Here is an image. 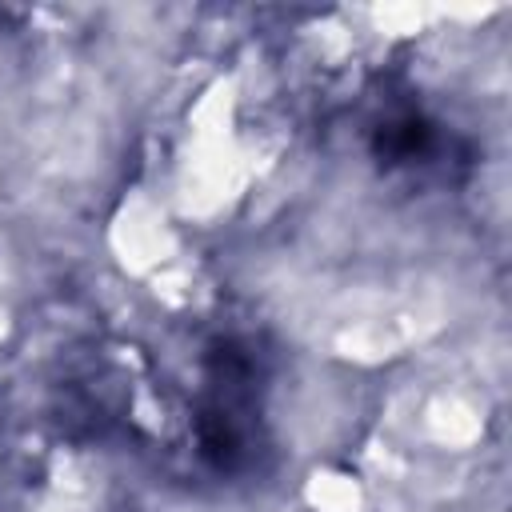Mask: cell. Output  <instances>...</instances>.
<instances>
[{
  "mask_svg": "<svg viewBox=\"0 0 512 512\" xmlns=\"http://www.w3.org/2000/svg\"><path fill=\"white\" fill-rule=\"evenodd\" d=\"M252 436H256V364L248 360L244 348L224 340L212 348L204 368L196 444L212 468L232 472L248 460Z\"/></svg>",
  "mask_w": 512,
  "mask_h": 512,
  "instance_id": "1",
  "label": "cell"
}]
</instances>
